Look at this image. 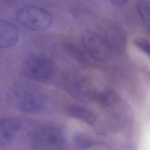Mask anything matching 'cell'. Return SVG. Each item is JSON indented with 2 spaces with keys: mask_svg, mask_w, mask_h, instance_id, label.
Masks as SVG:
<instances>
[{
  "mask_svg": "<svg viewBox=\"0 0 150 150\" xmlns=\"http://www.w3.org/2000/svg\"><path fill=\"white\" fill-rule=\"evenodd\" d=\"M67 112L71 117L82 120L88 124H93L96 119L93 112L80 106H70L67 108Z\"/></svg>",
  "mask_w": 150,
  "mask_h": 150,
  "instance_id": "obj_10",
  "label": "cell"
},
{
  "mask_svg": "<svg viewBox=\"0 0 150 150\" xmlns=\"http://www.w3.org/2000/svg\"><path fill=\"white\" fill-rule=\"evenodd\" d=\"M16 19L25 28L36 31L48 30L52 23V16L49 12L35 6H25L18 9Z\"/></svg>",
  "mask_w": 150,
  "mask_h": 150,
  "instance_id": "obj_4",
  "label": "cell"
},
{
  "mask_svg": "<svg viewBox=\"0 0 150 150\" xmlns=\"http://www.w3.org/2000/svg\"><path fill=\"white\" fill-rule=\"evenodd\" d=\"M63 81L65 90L75 100L87 102L96 99L98 93L92 88L88 81L81 74L74 72L66 74Z\"/></svg>",
  "mask_w": 150,
  "mask_h": 150,
  "instance_id": "obj_5",
  "label": "cell"
},
{
  "mask_svg": "<svg viewBox=\"0 0 150 150\" xmlns=\"http://www.w3.org/2000/svg\"><path fill=\"white\" fill-rule=\"evenodd\" d=\"M134 43L137 47L150 58V42L147 39L139 37L134 39Z\"/></svg>",
  "mask_w": 150,
  "mask_h": 150,
  "instance_id": "obj_15",
  "label": "cell"
},
{
  "mask_svg": "<svg viewBox=\"0 0 150 150\" xmlns=\"http://www.w3.org/2000/svg\"><path fill=\"white\" fill-rule=\"evenodd\" d=\"M104 37L109 43L113 52L118 55L123 52L126 44V37L120 28L115 24H110L107 35Z\"/></svg>",
  "mask_w": 150,
  "mask_h": 150,
  "instance_id": "obj_9",
  "label": "cell"
},
{
  "mask_svg": "<svg viewBox=\"0 0 150 150\" xmlns=\"http://www.w3.org/2000/svg\"><path fill=\"white\" fill-rule=\"evenodd\" d=\"M81 39L87 52L95 60L106 62L112 56V48L103 36L91 30H86L82 32Z\"/></svg>",
  "mask_w": 150,
  "mask_h": 150,
  "instance_id": "obj_6",
  "label": "cell"
},
{
  "mask_svg": "<svg viewBox=\"0 0 150 150\" xmlns=\"http://www.w3.org/2000/svg\"><path fill=\"white\" fill-rule=\"evenodd\" d=\"M74 142L81 149H87L93 145V141L88 136L83 134H78L74 137Z\"/></svg>",
  "mask_w": 150,
  "mask_h": 150,
  "instance_id": "obj_13",
  "label": "cell"
},
{
  "mask_svg": "<svg viewBox=\"0 0 150 150\" xmlns=\"http://www.w3.org/2000/svg\"><path fill=\"white\" fill-rule=\"evenodd\" d=\"M55 65L51 59L43 55H36L27 59L23 65V71L34 80L44 81L54 74Z\"/></svg>",
  "mask_w": 150,
  "mask_h": 150,
  "instance_id": "obj_7",
  "label": "cell"
},
{
  "mask_svg": "<svg viewBox=\"0 0 150 150\" xmlns=\"http://www.w3.org/2000/svg\"><path fill=\"white\" fill-rule=\"evenodd\" d=\"M110 2L115 6L120 7L125 5L127 1L125 0H112Z\"/></svg>",
  "mask_w": 150,
  "mask_h": 150,
  "instance_id": "obj_16",
  "label": "cell"
},
{
  "mask_svg": "<svg viewBox=\"0 0 150 150\" xmlns=\"http://www.w3.org/2000/svg\"><path fill=\"white\" fill-rule=\"evenodd\" d=\"M37 125L31 119L8 117L0 122V144L6 145L33 136Z\"/></svg>",
  "mask_w": 150,
  "mask_h": 150,
  "instance_id": "obj_2",
  "label": "cell"
},
{
  "mask_svg": "<svg viewBox=\"0 0 150 150\" xmlns=\"http://www.w3.org/2000/svg\"><path fill=\"white\" fill-rule=\"evenodd\" d=\"M138 13L144 27L150 34V2L147 1H139L137 4Z\"/></svg>",
  "mask_w": 150,
  "mask_h": 150,
  "instance_id": "obj_12",
  "label": "cell"
},
{
  "mask_svg": "<svg viewBox=\"0 0 150 150\" xmlns=\"http://www.w3.org/2000/svg\"><path fill=\"white\" fill-rule=\"evenodd\" d=\"M8 100L12 106L24 113H39L47 105V97L38 88L28 83L13 86L8 93Z\"/></svg>",
  "mask_w": 150,
  "mask_h": 150,
  "instance_id": "obj_1",
  "label": "cell"
},
{
  "mask_svg": "<svg viewBox=\"0 0 150 150\" xmlns=\"http://www.w3.org/2000/svg\"><path fill=\"white\" fill-rule=\"evenodd\" d=\"M115 98V95L113 91L106 90L97 93L96 99L104 105H108L112 103Z\"/></svg>",
  "mask_w": 150,
  "mask_h": 150,
  "instance_id": "obj_14",
  "label": "cell"
},
{
  "mask_svg": "<svg viewBox=\"0 0 150 150\" xmlns=\"http://www.w3.org/2000/svg\"><path fill=\"white\" fill-rule=\"evenodd\" d=\"M64 50L77 63L81 64H86L87 57L83 50L75 44L71 42H65L62 44Z\"/></svg>",
  "mask_w": 150,
  "mask_h": 150,
  "instance_id": "obj_11",
  "label": "cell"
},
{
  "mask_svg": "<svg viewBox=\"0 0 150 150\" xmlns=\"http://www.w3.org/2000/svg\"><path fill=\"white\" fill-rule=\"evenodd\" d=\"M19 32L15 25L8 21L0 22V47L8 48L15 45L18 41Z\"/></svg>",
  "mask_w": 150,
  "mask_h": 150,
  "instance_id": "obj_8",
  "label": "cell"
},
{
  "mask_svg": "<svg viewBox=\"0 0 150 150\" xmlns=\"http://www.w3.org/2000/svg\"><path fill=\"white\" fill-rule=\"evenodd\" d=\"M32 137L35 150H62L65 143L62 129L52 122L37 125Z\"/></svg>",
  "mask_w": 150,
  "mask_h": 150,
  "instance_id": "obj_3",
  "label": "cell"
}]
</instances>
